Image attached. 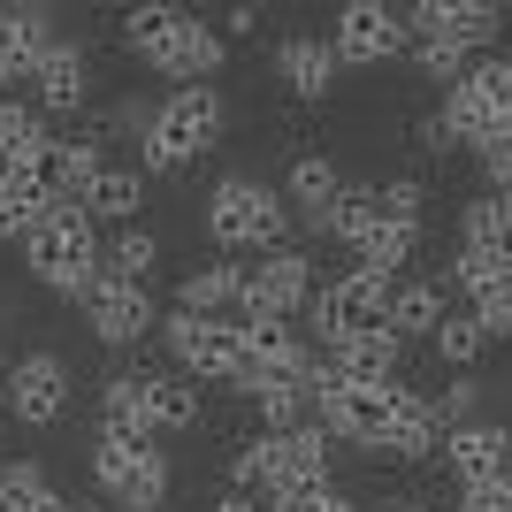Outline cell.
Returning <instances> with one entry per match:
<instances>
[{"mask_svg": "<svg viewBox=\"0 0 512 512\" xmlns=\"http://www.w3.org/2000/svg\"><path fill=\"white\" fill-rule=\"evenodd\" d=\"M222 123H230V107H222V92H214V85L161 92V100H153L146 138H138V153H146V169H138V176H184L192 161H207V153L222 146Z\"/></svg>", "mask_w": 512, "mask_h": 512, "instance_id": "cell-1", "label": "cell"}, {"mask_svg": "<svg viewBox=\"0 0 512 512\" xmlns=\"http://www.w3.org/2000/svg\"><path fill=\"white\" fill-rule=\"evenodd\" d=\"M23 268H31L46 291L85 299L92 283H100V230L85 222V207H46L39 230L23 237Z\"/></svg>", "mask_w": 512, "mask_h": 512, "instance_id": "cell-2", "label": "cell"}, {"mask_svg": "<svg viewBox=\"0 0 512 512\" xmlns=\"http://www.w3.org/2000/svg\"><path fill=\"white\" fill-rule=\"evenodd\" d=\"M398 413H406V375L398 383H329V375H314V421L337 436V451L352 444V451L383 459Z\"/></svg>", "mask_w": 512, "mask_h": 512, "instance_id": "cell-3", "label": "cell"}, {"mask_svg": "<svg viewBox=\"0 0 512 512\" xmlns=\"http://www.w3.org/2000/svg\"><path fill=\"white\" fill-rule=\"evenodd\" d=\"M161 344H169L176 375H192L199 390L222 383V390H245L253 383V360L237 344V321H199V314H161Z\"/></svg>", "mask_w": 512, "mask_h": 512, "instance_id": "cell-4", "label": "cell"}, {"mask_svg": "<svg viewBox=\"0 0 512 512\" xmlns=\"http://www.w3.org/2000/svg\"><path fill=\"white\" fill-rule=\"evenodd\" d=\"M92 482L123 512H161L169 490H176V467H169L161 444H100L92 436Z\"/></svg>", "mask_w": 512, "mask_h": 512, "instance_id": "cell-5", "label": "cell"}, {"mask_svg": "<svg viewBox=\"0 0 512 512\" xmlns=\"http://www.w3.org/2000/svg\"><path fill=\"white\" fill-rule=\"evenodd\" d=\"M413 46V31H406V8H390V0H344L337 16H329V54H337V69H352V62H398Z\"/></svg>", "mask_w": 512, "mask_h": 512, "instance_id": "cell-6", "label": "cell"}, {"mask_svg": "<svg viewBox=\"0 0 512 512\" xmlns=\"http://www.w3.org/2000/svg\"><path fill=\"white\" fill-rule=\"evenodd\" d=\"M406 31L421 46H451V54L482 62L505 39V8L497 0H421V8H406Z\"/></svg>", "mask_w": 512, "mask_h": 512, "instance_id": "cell-7", "label": "cell"}, {"mask_svg": "<svg viewBox=\"0 0 512 512\" xmlns=\"http://www.w3.org/2000/svg\"><path fill=\"white\" fill-rule=\"evenodd\" d=\"M0 406H8V421H23V428H54L69 413L62 352H16V360L0 367Z\"/></svg>", "mask_w": 512, "mask_h": 512, "instance_id": "cell-8", "label": "cell"}, {"mask_svg": "<svg viewBox=\"0 0 512 512\" xmlns=\"http://www.w3.org/2000/svg\"><path fill=\"white\" fill-rule=\"evenodd\" d=\"M337 474V436L321 421H299V428H276L260 436V490H291V482H329Z\"/></svg>", "mask_w": 512, "mask_h": 512, "instance_id": "cell-9", "label": "cell"}, {"mask_svg": "<svg viewBox=\"0 0 512 512\" xmlns=\"http://www.w3.org/2000/svg\"><path fill=\"white\" fill-rule=\"evenodd\" d=\"M306 299H314V260L299 253V245H283V253H260L253 268H245V299H237V314H306Z\"/></svg>", "mask_w": 512, "mask_h": 512, "instance_id": "cell-10", "label": "cell"}, {"mask_svg": "<svg viewBox=\"0 0 512 512\" xmlns=\"http://www.w3.org/2000/svg\"><path fill=\"white\" fill-rule=\"evenodd\" d=\"M444 474L459 482V490H497V482H512V428L505 421H467L444 436Z\"/></svg>", "mask_w": 512, "mask_h": 512, "instance_id": "cell-11", "label": "cell"}, {"mask_svg": "<svg viewBox=\"0 0 512 512\" xmlns=\"http://www.w3.org/2000/svg\"><path fill=\"white\" fill-rule=\"evenodd\" d=\"M85 321H92V337L115 344V352H130V344H146L153 329H161V306H153V291H130V283H92L85 299Z\"/></svg>", "mask_w": 512, "mask_h": 512, "instance_id": "cell-12", "label": "cell"}, {"mask_svg": "<svg viewBox=\"0 0 512 512\" xmlns=\"http://www.w3.org/2000/svg\"><path fill=\"white\" fill-rule=\"evenodd\" d=\"M398 367H406V344L390 329H360V337H337L314 352V375L329 383H398Z\"/></svg>", "mask_w": 512, "mask_h": 512, "instance_id": "cell-13", "label": "cell"}, {"mask_svg": "<svg viewBox=\"0 0 512 512\" xmlns=\"http://www.w3.org/2000/svg\"><path fill=\"white\" fill-rule=\"evenodd\" d=\"M23 85H31V107H39V115H85V100H92V46L62 39Z\"/></svg>", "mask_w": 512, "mask_h": 512, "instance_id": "cell-14", "label": "cell"}, {"mask_svg": "<svg viewBox=\"0 0 512 512\" xmlns=\"http://www.w3.org/2000/svg\"><path fill=\"white\" fill-rule=\"evenodd\" d=\"M222 62H230V39H222L207 16H192V8H184V31H176V46L153 62V77H176V85H214V77H222Z\"/></svg>", "mask_w": 512, "mask_h": 512, "instance_id": "cell-15", "label": "cell"}, {"mask_svg": "<svg viewBox=\"0 0 512 512\" xmlns=\"http://www.w3.org/2000/svg\"><path fill=\"white\" fill-rule=\"evenodd\" d=\"M199 413H207V390L192 375H176V367L146 375V428L153 436H184V428H199Z\"/></svg>", "mask_w": 512, "mask_h": 512, "instance_id": "cell-16", "label": "cell"}, {"mask_svg": "<svg viewBox=\"0 0 512 512\" xmlns=\"http://www.w3.org/2000/svg\"><path fill=\"white\" fill-rule=\"evenodd\" d=\"M276 77H283V92L299 107H314V100H329L337 92V54H329V39H283V54H276Z\"/></svg>", "mask_w": 512, "mask_h": 512, "instance_id": "cell-17", "label": "cell"}, {"mask_svg": "<svg viewBox=\"0 0 512 512\" xmlns=\"http://www.w3.org/2000/svg\"><path fill=\"white\" fill-rule=\"evenodd\" d=\"M253 207H260L253 176H222V184L207 192V214H199V222H207V237L222 245V253H245V245H253Z\"/></svg>", "mask_w": 512, "mask_h": 512, "instance_id": "cell-18", "label": "cell"}, {"mask_svg": "<svg viewBox=\"0 0 512 512\" xmlns=\"http://www.w3.org/2000/svg\"><path fill=\"white\" fill-rule=\"evenodd\" d=\"M237 299H245V268H230V260H207V268H192V276H184V291H176V314L237 321Z\"/></svg>", "mask_w": 512, "mask_h": 512, "instance_id": "cell-19", "label": "cell"}, {"mask_svg": "<svg viewBox=\"0 0 512 512\" xmlns=\"http://www.w3.org/2000/svg\"><path fill=\"white\" fill-rule=\"evenodd\" d=\"M444 314H451V283L444 276H421V283H398V291H390V337L398 344H413V337L428 344V329Z\"/></svg>", "mask_w": 512, "mask_h": 512, "instance_id": "cell-20", "label": "cell"}, {"mask_svg": "<svg viewBox=\"0 0 512 512\" xmlns=\"http://www.w3.org/2000/svg\"><path fill=\"white\" fill-rule=\"evenodd\" d=\"M115 31H123V46L153 69V62L176 46V31H184V8H169V0H138V8H123V16H115Z\"/></svg>", "mask_w": 512, "mask_h": 512, "instance_id": "cell-21", "label": "cell"}, {"mask_svg": "<svg viewBox=\"0 0 512 512\" xmlns=\"http://www.w3.org/2000/svg\"><path fill=\"white\" fill-rule=\"evenodd\" d=\"M100 276L130 283V291H153V276H161V237L153 230H123L115 245H100Z\"/></svg>", "mask_w": 512, "mask_h": 512, "instance_id": "cell-22", "label": "cell"}, {"mask_svg": "<svg viewBox=\"0 0 512 512\" xmlns=\"http://www.w3.org/2000/svg\"><path fill=\"white\" fill-rule=\"evenodd\" d=\"M138 199H146V176L107 161V169L85 184V199H77V207H85V222L100 230V222H130V214H138Z\"/></svg>", "mask_w": 512, "mask_h": 512, "instance_id": "cell-23", "label": "cell"}, {"mask_svg": "<svg viewBox=\"0 0 512 512\" xmlns=\"http://www.w3.org/2000/svg\"><path fill=\"white\" fill-rule=\"evenodd\" d=\"M46 138H54V130H46L39 107L0 100V169H31V161L46 153Z\"/></svg>", "mask_w": 512, "mask_h": 512, "instance_id": "cell-24", "label": "cell"}, {"mask_svg": "<svg viewBox=\"0 0 512 512\" xmlns=\"http://www.w3.org/2000/svg\"><path fill=\"white\" fill-rule=\"evenodd\" d=\"M352 253H360V268H375V276L398 283V268L421 253V230H406V222H367V230L352 237Z\"/></svg>", "mask_w": 512, "mask_h": 512, "instance_id": "cell-25", "label": "cell"}, {"mask_svg": "<svg viewBox=\"0 0 512 512\" xmlns=\"http://www.w3.org/2000/svg\"><path fill=\"white\" fill-rule=\"evenodd\" d=\"M337 184H344V169L329 161V153H299L291 176H283V207H306V222H314V214L337 199Z\"/></svg>", "mask_w": 512, "mask_h": 512, "instance_id": "cell-26", "label": "cell"}, {"mask_svg": "<svg viewBox=\"0 0 512 512\" xmlns=\"http://www.w3.org/2000/svg\"><path fill=\"white\" fill-rule=\"evenodd\" d=\"M428 352H436V360H444L451 375H467V367L482 360V352H490V337L474 329V314H467V306H451V314L436 321V329H428Z\"/></svg>", "mask_w": 512, "mask_h": 512, "instance_id": "cell-27", "label": "cell"}, {"mask_svg": "<svg viewBox=\"0 0 512 512\" xmlns=\"http://www.w3.org/2000/svg\"><path fill=\"white\" fill-rule=\"evenodd\" d=\"M367 222H375V184H360V176H344V184H337V199H329V207L314 214V230H321V237H344V245H352V237H360Z\"/></svg>", "mask_w": 512, "mask_h": 512, "instance_id": "cell-28", "label": "cell"}, {"mask_svg": "<svg viewBox=\"0 0 512 512\" xmlns=\"http://www.w3.org/2000/svg\"><path fill=\"white\" fill-rule=\"evenodd\" d=\"M0 512H62V497H54L39 459H8L0 467Z\"/></svg>", "mask_w": 512, "mask_h": 512, "instance_id": "cell-29", "label": "cell"}, {"mask_svg": "<svg viewBox=\"0 0 512 512\" xmlns=\"http://www.w3.org/2000/svg\"><path fill=\"white\" fill-rule=\"evenodd\" d=\"M39 214H46V199L16 169H0V245H23V237L39 230Z\"/></svg>", "mask_w": 512, "mask_h": 512, "instance_id": "cell-30", "label": "cell"}, {"mask_svg": "<svg viewBox=\"0 0 512 512\" xmlns=\"http://www.w3.org/2000/svg\"><path fill=\"white\" fill-rule=\"evenodd\" d=\"M268 512H360V497L329 474V482H291V490H268Z\"/></svg>", "mask_w": 512, "mask_h": 512, "instance_id": "cell-31", "label": "cell"}, {"mask_svg": "<svg viewBox=\"0 0 512 512\" xmlns=\"http://www.w3.org/2000/svg\"><path fill=\"white\" fill-rule=\"evenodd\" d=\"M428 214V184L421 176H375V222H406V230H421Z\"/></svg>", "mask_w": 512, "mask_h": 512, "instance_id": "cell-32", "label": "cell"}, {"mask_svg": "<svg viewBox=\"0 0 512 512\" xmlns=\"http://www.w3.org/2000/svg\"><path fill=\"white\" fill-rule=\"evenodd\" d=\"M474 406H482V383H467V375H451L444 390H428V421L444 428V436H451V428H467Z\"/></svg>", "mask_w": 512, "mask_h": 512, "instance_id": "cell-33", "label": "cell"}, {"mask_svg": "<svg viewBox=\"0 0 512 512\" xmlns=\"http://www.w3.org/2000/svg\"><path fill=\"white\" fill-rule=\"evenodd\" d=\"M467 314H474V329H482V337H512V276L482 283V291L467 299Z\"/></svg>", "mask_w": 512, "mask_h": 512, "instance_id": "cell-34", "label": "cell"}, {"mask_svg": "<svg viewBox=\"0 0 512 512\" xmlns=\"http://www.w3.org/2000/svg\"><path fill=\"white\" fill-rule=\"evenodd\" d=\"M474 161H482V176H490V192H497V199H512V130L482 138V146H474Z\"/></svg>", "mask_w": 512, "mask_h": 512, "instance_id": "cell-35", "label": "cell"}, {"mask_svg": "<svg viewBox=\"0 0 512 512\" xmlns=\"http://www.w3.org/2000/svg\"><path fill=\"white\" fill-rule=\"evenodd\" d=\"M16 77H31V54L16 46V31H8V16H0V100H8V85Z\"/></svg>", "mask_w": 512, "mask_h": 512, "instance_id": "cell-36", "label": "cell"}, {"mask_svg": "<svg viewBox=\"0 0 512 512\" xmlns=\"http://www.w3.org/2000/svg\"><path fill=\"white\" fill-rule=\"evenodd\" d=\"M451 512H512V482H497V490H459Z\"/></svg>", "mask_w": 512, "mask_h": 512, "instance_id": "cell-37", "label": "cell"}, {"mask_svg": "<svg viewBox=\"0 0 512 512\" xmlns=\"http://www.w3.org/2000/svg\"><path fill=\"white\" fill-rule=\"evenodd\" d=\"M253 31H260V8H253V0L222 8V39H253Z\"/></svg>", "mask_w": 512, "mask_h": 512, "instance_id": "cell-38", "label": "cell"}, {"mask_svg": "<svg viewBox=\"0 0 512 512\" xmlns=\"http://www.w3.org/2000/svg\"><path fill=\"white\" fill-rule=\"evenodd\" d=\"M214 512H260V497L253 490H222V497H214Z\"/></svg>", "mask_w": 512, "mask_h": 512, "instance_id": "cell-39", "label": "cell"}, {"mask_svg": "<svg viewBox=\"0 0 512 512\" xmlns=\"http://www.w3.org/2000/svg\"><path fill=\"white\" fill-rule=\"evenodd\" d=\"M360 512H436V505H421V497H383V505H360Z\"/></svg>", "mask_w": 512, "mask_h": 512, "instance_id": "cell-40", "label": "cell"}, {"mask_svg": "<svg viewBox=\"0 0 512 512\" xmlns=\"http://www.w3.org/2000/svg\"><path fill=\"white\" fill-rule=\"evenodd\" d=\"M497 199V192H490ZM497 230H505V253H512V199H497Z\"/></svg>", "mask_w": 512, "mask_h": 512, "instance_id": "cell-41", "label": "cell"}, {"mask_svg": "<svg viewBox=\"0 0 512 512\" xmlns=\"http://www.w3.org/2000/svg\"><path fill=\"white\" fill-rule=\"evenodd\" d=\"M62 512H100V505H77V497H62Z\"/></svg>", "mask_w": 512, "mask_h": 512, "instance_id": "cell-42", "label": "cell"}]
</instances>
